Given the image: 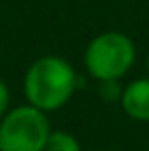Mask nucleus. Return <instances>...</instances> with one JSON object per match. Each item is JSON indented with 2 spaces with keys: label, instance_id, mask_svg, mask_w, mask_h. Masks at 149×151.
Here are the masks:
<instances>
[{
  "label": "nucleus",
  "instance_id": "7ed1b4c3",
  "mask_svg": "<svg viewBox=\"0 0 149 151\" xmlns=\"http://www.w3.org/2000/svg\"><path fill=\"white\" fill-rule=\"evenodd\" d=\"M49 121L33 104L17 106L2 116L0 151H45L49 139Z\"/></svg>",
  "mask_w": 149,
  "mask_h": 151
},
{
  "label": "nucleus",
  "instance_id": "0eeeda50",
  "mask_svg": "<svg viewBox=\"0 0 149 151\" xmlns=\"http://www.w3.org/2000/svg\"><path fill=\"white\" fill-rule=\"evenodd\" d=\"M147 74H149V55H147Z\"/></svg>",
  "mask_w": 149,
  "mask_h": 151
},
{
  "label": "nucleus",
  "instance_id": "39448f33",
  "mask_svg": "<svg viewBox=\"0 0 149 151\" xmlns=\"http://www.w3.org/2000/svg\"><path fill=\"white\" fill-rule=\"evenodd\" d=\"M45 151H82L80 143L74 135L66 133V131H51Z\"/></svg>",
  "mask_w": 149,
  "mask_h": 151
},
{
  "label": "nucleus",
  "instance_id": "20e7f679",
  "mask_svg": "<svg viewBox=\"0 0 149 151\" xmlns=\"http://www.w3.org/2000/svg\"><path fill=\"white\" fill-rule=\"evenodd\" d=\"M121 106L133 121L149 123V78L131 82L121 92Z\"/></svg>",
  "mask_w": 149,
  "mask_h": 151
},
{
  "label": "nucleus",
  "instance_id": "423d86ee",
  "mask_svg": "<svg viewBox=\"0 0 149 151\" xmlns=\"http://www.w3.org/2000/svg\"><path fill=\"white\" fill-rule=\"evenodd\" d=\"M6 108H8V88H6V84L0 80V116H4Z\"/></svg>",
  "mask_w": 149,
  "mask_h": 151
},
{
  "label": "nucleus",
  "instance_id": "f03ea898",
  "mask_svg": "<svg viewBox=\"0 0 149 151\" xmlns=\"http://www.w3.org/2000/svg\"><path fill=\"white\" fill-rule=\"evenodd\" d=\"M137 49L129 35L119 31H108L94 37L84 53L86 70L98 82L121 80L135 63Z\"/></svg>",
  "mask_w": 149,
  "mask_h": 151
},
{
  "label": "nucleus",
  "instance_id": "f257e3e1",
  "mask_svg": "<svg viewBox=\"0 0 149 151\" xmlns=\"http://www.w3.org/2000/svg\"><path fill=\"white\" fill-rule=\"evenodd\" d=\"M78 78L74 68L55 55L37 59L25 76V96L29 104L43 112L57 110L72 98Z\"/></svg>",
  "mask_w": 149,
  "mask_h": 151
}]
</instances>
